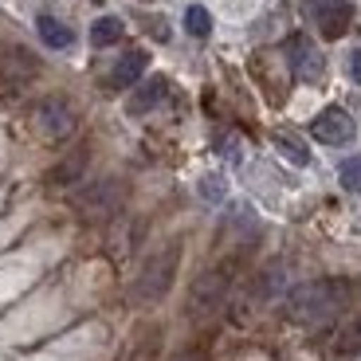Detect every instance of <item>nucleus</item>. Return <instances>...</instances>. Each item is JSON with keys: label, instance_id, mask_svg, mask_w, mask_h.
I'll return each mask as SVG.
<instances>
[{"label": "nucleus", "instance_id": "15", "mask_svg": "<svg viewBox=\"0 0 361 361\" xmlns=\"http://www.w3.org/2000/svg\"><path fill=\"white\" fill-rule=\"evenodd\" d=\"M185 32H189L192 39L212 36V16H208V8H200V4H189V8H185Z\"/></svg>", "mask_w": 361, "mask_h": 361}, {"label": "nucleus", "instance_id": "3", "mask_svg": "<svg viewBox=\"0 0 361 361\" xmlns=\"http://www.w3.org/2000/svg\"><path fill=\"white\" fill-rule=\"evenodd\" d=\"M122 200H126L122 180L106 177V180H94L90 189H82L79 197H75V208H79L87 220H110L118 208H122Z\"/></svg>", "mask_w": 361, "mask_h": 361}, {"label": "nucleus", "instance_id": "1", "mask_svg": "<svg viewBox=\"0 0 361 361\" xmlns=\"http://www.w3.org/2000/svg\"><path fill=\"white\" fill-rule=\"evenodd\" d=\"M350 302V283L342 279H314L302 287L287 290V318L298 326H326L342 314V307Z\"/></svg>", "mask_w": 361, "mask_h": 361}, {"label": "nucleus", "instance_id": "11", "mask_svg": "<svg viewBox=\"0 0 361 361\" xmlns=\"http://www.w3.org/2000/svg\"><path fill=\"white\" fill-rule=\"evenodd\" d=\"M36 32H39V39H44L47 47H55V51H67V47L75 44V32L59 16H51V12H44V16L36 20Z\"/></svg>", "mask_w": 361, "mask_h": 361}, {"label": "nucleus", "instance_id": "14", "mask_svg": "<svg viewBox=\"0 0 361 361\" xmlns=\"http://www.w3.org/2000/svg\"><path fill=\"white\" fill-rule=\"evenodd\" d=\"M122 32H126V27H122V20H118V16H102V20L90 24V44H94V47H110V44L122 39Z\"/></svg>", "mask_w": 361, "mask_h": 361}, {"label": "nucleus", "instance_id": "21", "mask_svg": "<svg viewBox=\"0 0 361 361\" xmlns=\"http://www.w3.org/2000/svg\"><path fill=\"white\" fill-rule=\"evenodd\" d=\"M353 338H361V326H357V330H353Z\"/></svg>", "mask_w": 361, "mask_h": 361}, {"label": "nucleus", "instance_id": "8", "mask_svg": "<svg viewBox=\"0 0 361 361\" xmlns=\"http://www.w3.org/2000/svg\"><path fill=\"white\" fill-rule=\"evenodd\" d=\"M224 295H228V279L220 275V271H208V275H200V279L192 283V295H189V314H192V318L212 314V310L224 302Z\"/></svg>", "mask_w": 361, "mask_h": 361}, {"label": "nucleus", "instance_id": "18", "mask_svg": "<svg viewBox=\"0 0 361 361\" xmlns=\"http://www.w3.org/2000/svg\"><path fill=\"white\" fill-rule=\"evenodd\" d=\"M200 197H204L208 204H220V200H224V177H216V173L200 177Z\"/></svg>", "mask_w": 361, "mask_h": 361}, {"label": "nucleus", "instance_id": "2", "mask_svg": "<svg viewBox=\"0 0 361 361\" xmlns=\"http://www.w3.org/2000/svg\"><path fill=\"white\" fill-rule=\"evenodd\" d=\"M177 259H180L177 244H169V247H161V252L149 255V259L142 263V271H137L134 287H130L134 302H157V298L169 295L173 279H177Z\"/></svg>", "mask_w": 361, "mask_h": 361}, {"label": "nucleus", "instance_id": "12", "mask_svg": "<svg viewBox=\"0 0 361 361\" xmlns=\"http://www.w3.org/2000/svg\"><path fill=\"white\" fill-rule=\"evenodd\" d=\"M283 290H287V267H283V263L263 267L259 279H255V298H259V302H267V298L283 295Z\"/></svg>", "mask_w": 361, "mask_h": 361}, {"label": "nucleus", "instance_id": "4", "mask_svg": "<svg viewBox=\"0 0 361 361\" xmlns=\"http://www.w3.org/2000/svg\"><path fill=\"white\" fill-rule=\"evenodd\" d=\"M283 51H287V63H290V71H295V79H302V82H318V79L326 75V59H322V51H318L314 39L302 36V32L287 36Z\"/></svg>", "mask_w": 361, "mask_h": 361}, {"label": "nucleus", "instance_id": "17", "mask_svg": "<svg viewBox=\"0 0 361 361\" xmlns=\"http://www.w3.org/2000/svg\"><path fill=\"white\" fill-rule=\"evenodd\" d=\"M82 165H87V149H79V154H75L71 161H63V165H59V169L51 173V185H71V180L82 173Z\"/></svg>", "mask_w": 361, "mask_h": 361}, {"label": "nucleus", "instance_id": "6", "mask_svg": "<svg viewBox=\"0 0 361 361\" xmlns=\"http://www.w3.org/2000/svg\"><path fill=\"white\" fill-rule=\"evenodd\" d=\"M310 20L326 39H342L353 24V4L350 0H310Z\"/></svg>", "mask_w": 361, "mask_h": 361}, {"label": "nucleus", "instance_id": "10", "mask_svg": "<svg viewBox=\"0 0 361 361\" xmlns=\"http://www.w3.org/2000/svg\"><path fill=\"white\" fill-rule=\"evenodd\" d=\"M149 67V55L142 51V47H134V51H126L122 59L114 63V71H110V87L114 90H126V87H134L137 79H142V71Z\"/></svg>", "mask_w": 361, "mask_h": 361}, {"label": "nucleus", "instance_id": "13", "mask_svg": "<svg viewBox=\"0 0 361 361\" xmlns=\"http://www.w3.org/2000/svg\"><path fill=\"white\" fill-rule=\"evenodd\" d=\"M275 149H279L290 165H298V169L310 165V145L302 142L298 134H290V130H279V134H275Z\"/></svg>", "mask_w": 361, "mask_h": 361}, {"label": "nucleus", "instance_id": "20", "mask_svg": "<svg viewBox=\"0 0 361 361\" xmlns=\"http://www.w3.org/2000/svg\"><path fill=\"white\" fill-rule=\"evenodd\" d=\"M350 75H353V82H361V47L350 55Z\"/></svg>", "mask_w": 361, "mask_h": 361}, {"label": "nucleus", "instance_id": "5", "mask_svg": "<svg viewBox=\"0 0 361 361\" xmlns=\"http://www.w3.org/2000/svg\"><path fill=\"white\" fill-rule=\"evenodd\" d=\"M32 122H36V130L47 137V142H63V137H71V130H75V110L67 106L63 99H44V102H36V110H32Z\"/></svg>", "mask_w": 361, "mask_h": 361}, {"label": "nucleus", "instance_id": "9", "mask_svg": "<svg viewBox=\"0 0 361 361\" xmlns=\"http://www.w3.org/2000/svg\"><path fill=\"white\" fill-rule=\"evenodd\" d=\"M165 94H169V82L161 79V75H154V79H145L142 87L130 94V102H126V114L130 118H142V114H149L154 106H161L165 102Z\"/></svg>", "mask_w": 361, "mask_h": 361}, {"label": "nucleus", "instance_id": "23", "mask_svg": "<svg viewBox=\"0 0 361 361\" xmlns=\"http://www.w3.org/2000/svg\"><path fill=\"white\" fill-rule=\"evenodd\" d=\"M357 361H361V353H357Z\"/></svg>", "mask_w": 361, "mask_h": 361}, {"label": "nucleus", "instance_id": "22", "mask_svg": "<svg viewBox=\"0 0 361 361\" xmlns=\"http://www.w3.org/2000/svg\"><path fill=\"white\" fill-rule=\"evenodd\" d=\"M94 4H102V0H94Z\"/></svg>", "mask_w": 361, "mask_h": 361}, {"label": "nucleus", "instance_id": "7", "mask_svg": "<svg viewBox=\"0 0 361 361\" xmlns=\"http://www.w3.org/2000/svg\"><path fill=\"white\" fill-rule=\"evenodd\" d=\"M310 134L322 145H350L353 142V118L342 106H326L322 114H314L310 122Z\"/></svg>", "mask_w": 361, "mask_h": 361}, {"label": "nucleus", "instance_id": "19", "mask_svg": "<svg viewBox=\"0 0 361 361\" xmlns=\"http://www.w3.org/2000/svg\"><path fill=\"white\" fill-rule=\"evenodd\" d=\"M216 149L228 157V161H240V142H235V137H228V134L216 137Z\"/></svg>", "mask_w": 361, "mask_h": 361}, {"label": "nucleus", "instance_id": "16", "mask_svg": "<svg viewBox=\"0 0 361 361\" xmlns=\"http://www.w3.org/2000/svg\"><path fill=\"white\" fill-rule=\"evenodd\" d=\"M338 180H342V189H345V192L361 197V154H357V157H345L342 169H338Z\"/></svg>", "mask_w": 361, "mask_h": 361}]
</instances>
